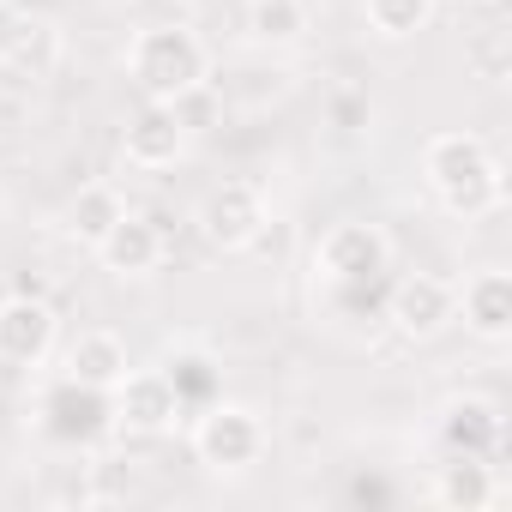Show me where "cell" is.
Instances as JSON below:
<instances>
[{
	"mask_svg": "<svg viewBox=\"0 0 512 512\" xmlns=\"http://www.w3.org/2000/svg\"><path fill=\"white\" fill-rule=\"evenodd\" d=\"M193 151V133H187V121L175 115V103H145L127 127H121V157L133 163V169H175L181 157Z\"/></svg>",
	"mask_w": 512,
	"mask_h": 512,
	"instance_id": "obj_10",
	"label": "cell"
},
{
	"mask_svg": "<svg viewBox=\"0 0 512 512\" xmlns=\"http://www.w3.org/2000/svg\"><path fill=\"white\" fill-rule=\"evenodd\" d=\"M434 440L440 452H464V458H500V440H506V416L500 404L488 398H446L440 422H434Z\"/></svg>",
	"mask_w": 512,
	"mask_h": 512,
	"instance_id": "obj_12",
	"label": "cell"
},
{
	"mask_svg": "<svg viewBox=\"0 0 512 512\" xmlns=\"http://www.w3.org/2000/svg\"><path fill=\"white\" fill-rule=\"evenodd\" d=\"M127 73L145 103H175V97L211 85V49L187 25H145L127 43Z\"/></svg>",
	"mask_w": 512,
	"mask_h": 512,
	"instance_id": "obj_2",
	"label": "cell"
},
{
	"mask_svg": "<svg viewBox=\"0 0 512 512\" xmlns=\"http://www.w3.org/2000/svg\"><path fill=\"white\" fill-rule=\"evenodd\" d=\"M386 284L392 278H374V284H326L332 320L350 326V332H380L386 326Z\"/></svg>",
	"mask_w": 512,
	"mask_h": 512,
	"instance_id": "obj_18",
	"label": "cell"
},
{
	"mask_svg": "<svg viewBox=\"0 0 512 512\" xmlns=\"http://www.w3.org/2000/svg\"><path fill=\"white\" fill-rule=\"evenodd\" d=\"M25 25H31V13L19 7V0H0V67H7V55L19 49V37H25Z\"/></svg>",
	"mask_w": 512,
	"mask_h": 512,
	"instance_id": "obj_24",
	"label": "cell"
},
{
	"mask_svg": "<svg viewBox=\"0 0 512 512\" xmlns=\"http://www.w3.org/2000/svg\"><path fill=\"white\" fill-rule=\"evenodd\" d=\"M362 19L386 43H410L434 25V0H362Z\"/></svg>",
	"mask_w": 512,
	"mask_h": 512,
	"instance_id": "obj_19",
	"label": "cell"
},
{
	"mask_svg": "<svg viewBox=\"0 0 512 512\" xmlns=\"http://www.w3.org/2000/svg\"><path fill=\"white\" fill-rule=\"evenodd\" d=\"M422 181L434 187V199L476 223V217H494L506 205V175H500V157L488 151L482 133H464V127H446L422 145Z\"/></svg>",
	"mask_w": 512,
	"mask_h": 512,
	"instance_id": "obj_1",
	"label": "cell"
},
{
	"mask_svg": "<svg viewBox=\"0 0 512 512\" xmlns=\"http://www.w3.org/2000/svg\"><path fill=\"white\" fill-rule=\"evenodd\" d=\"M109 398H115V434H133V440H157L187 416L163 368H127V380Z\"/></svg>",
	"mask_w": 512,
	"mask_h": 512,
	"instance_id": "obj_9",
	"label": "cell"
},
{
	"mask_svg": "<svg viewBox=\"0 0 512 512\" xmlns=\"http://www.w3.org/2000/svg\"><path fill=\"white\" fill-rule=\"evenodd\" d=\"M127 338L121 332H103V326H91V332H79L73 344H67V356H61V374L67 380H79V386H103V392H115L121 380H127Z\"/></svg>",
	"mask_w": 512,
	"mask_h": 512,
	"instance_id": "obj_15",
	"label": "cell"
},
{
	"mask_svg": "<svg viewBox=\"0 0 512 512\" xmlns=\"http://www.w3.org/2000/svg\"><path fill=\"white\" fill-rule=\"evenodd\" d=\"M476 61H482V73H488V79H500V73H506V61H500V31H488V37L476 43Z\"/></svg>",
	"mask_w": 512,
	"mask_h": 512,
	"instance_id": "obj_25",
	"label": "cell"
},
{
	"mask_svg": "<svg viewBox=\"0 0 512 512\" xmlns=\"http://www.w3.org/2000/svg\"><path fill=\"white\" fill-rule=\"evenodd\" d=\"M392 272V235L380 223H332L320 241H314V278L320 284H374Z\"/></svg>",
	"mask_w": 512,
	"mask_h": 512,
	"instance_id": "obj_6",
	"label": "cell"
},
{
	"mask_svg": "<svg viewBox=\"0 0 512 512\" xmlns=\"http://www.w3.org/2000/svg\"><path fill=\"white\" fill-rule=\"evenodd\" d=\"M452 320H464V332L482 338V344H506L512 338V272H500V266L470 272L464 290H458Z\"/></svg>",
	"mask_w": 512,
	"mask_h": 512,
	"instance_id": "obj_13",
	"label": "cell"
},
{
	"mask_svg": "<svg viewBox=\"0 0 512 512\" xmlns=\"http://www.w3.org/2000/svg\"><path fill=\"white\" fill-rule=\"evenodd\" d=\"M55 338H61V320L49 296H31V290L0 296V362L7 368H43Z\"/></svg>",
	"mask_w": 512,
	"mask_h": 512,
	"instance_id": "obj_8",
	"label": "cell"
},
{
	"mask_svg": "<svg viewBox=\"0 0 512 512\" xmlns=\"http://www.w3.org/2000/svg\"><path fill=\"white\" fill-rule=\"evenodd\" d=\"M350 494H356V500H374V506H386V500H392V488H386V482H368V476H362Z\"/></svg>",
	"mask_w": 512,
	"mask_h": 512,
	"instance_id": "obj_26",
	"label": "cell"
},
{
	"mask_svg": "<svg viewBox=\"0 0 512 512\" xmlns=\"http://www.w3.org/2000/svg\"><path fill=\"white\" fill-rule=\"evenodd\" d=\"M133 494H139V476H133V464H121V458H97V464H91V488H85V500H91V506L133 500Z\"/></svg>",
	"mask_w": 512,
	"mask_h": 512,
	"instance_id": "obj_22",
	"label": "cell"
},
{
	"mask_svg": "<svg viewBox=\"0 0 512 512\" xmlns=\"http://www.w3.org/2000/svg\"><path fill=\"white\" fill-rule=\"evenodd\" d=\"M7 67L19 73V79H49L55 67H61V25L55 19H31L25 25V37H19V49L7 55Z\"/></svg>",
	"mask_w": 512,
	"mask_h": 512,
	"instance_id": "obj_21",
	"label": "cell"
},
{
	"mask_svg": "<svg viewBox=\"0 0 512 512\" xmlns=\"http://www.w3.org/2000/svg\"><path fill=\"white\" fill-rule=\"evenodd\" d=\"M97 266L109 272V278H151L157 266H163V253H169V235H163V217H139V211H127L97 247Z\"/></svg>",
	"mask_w": 512,
	"mask_h": 512,
	"instance_id": "obj_11",
	"label": "cell"
},
{
	"mask_svg": "<svg viewBox=\"0 0 512 512\" xmlns=\"http://www.w3.org/2000/svg\"><path fill=\"white\" fill-rule=\"evenodd\" d=\"M193 223H199V235H205L217 253H247L253 241L272 229V205H266L260 181H241V175H235V181H217V187L199 199Z\"/></svg>",
	"mask_w": 512,
	"mask_h": 512,
	"instance_id": "obj_5",
	"label": "cell"
},
{
	"mask_svg": "<svg viewBox=\"0 0 512 512\" xmlns=\"http://www.w3.org/2000/svg\"><path fill=\"white\" fill-rule=\"evenodd\" d=\"M37 434L61 452H97L103 440H115V398L103 386H79L61 374L37 398Z\"/></svg>",
	"mask_w": 512,
	"mask_h": 512,
	"instance_id": "obj_4",
	"label": "cell"
},
{
	"mask_svg": "<svg viewBox=\"0 0 512 512\" xmlns=\"http://www.w3.org/2000/svg\"><path fill=\"white\" fill-rule=\"evenodd\" d=\"M458 314V284L434 278V272H404L386 284V326L410 344H428L452 326Z\"/></svg>",
	"mask_w": 512,
	"mask_h": 512,
	"instance_id": "obj_7",
	"label": "cell"
},
{
	"mask_svg": "<svg viewBox=\"0 0 512 512\" xmlns=\"http://www.w3.org/2000/svg\"><path fill=\"white\" fill-rule=\"evenodd\" d=\"M121 217H127V199H121L109 181H85V187L61 205V235L79 241V247H97Z\"/></svg>",
	"mask_w": 512,
	"mask_h": 512,
	"instance_id": "obj_17",
	"label": "cell"
},
{
	"mask_svg": "<svg viewBox=\"0 0 512 512\" xmlns=\"http://www.w3.org/2000/svg\"><path fill=\"white\" fill-rule=\"evenodd\" d=\"M302 31H308V7H302V0H253V7H247V37L266 43V49L302 43Z\"/></svg>",
	"mask_w": 512,
	"mask_h": 512,
	"instance_id": "obj_20",
	"label": "cell"
},
{
	"mask_svg": "<svg viewBox=\"0 0 512 512\" xmlns=\"http://www.w3.org/2000/svg\"><path fill=\"white\" fill-rule=\"evenodd\" d=\"M368 115H374L368 91H356V85L332 91V127H338V133H362V127H368Z\"/></svg>",
	"mask_w": 512,
	"mask_h": 512,
	"instance_id": "obj_23",
	"label": "cell"
},
{
	"mask_svg": "<svg viewBox=\"0 0 512 512\" xmlns=\"http://www.w3.org/2000/svg\"><path fill=\"white\" fill-rule=\"evenodd\" d=\"M494 494H500L494 458L440 452V464H434V506H446V512H488Z\"/></svg>",
	"mask_w": 512,
	"mask_h": 512,
	"instance_id": "obj_14",
	"label": "cell"
},
{
	"mask_svg": "<svg viewBox=\"0 0 512 512\" xmlns=\"http://www.w3.org/2000/svg\"><path fill=\"white\" fill-rule=\"evenodd\" d=\"M470 7H500V0H470Z\"/></svg>",
	"mask_w": 512,
	"mask_h": 512,
	"instance_id": "obj_27",
	"label": "cell"
},
{
	"mask_svg": "<svg viewBox=\"0 0 512 512\" xmlns=\"http://www.w3.org/2000/svg\"><path fill=\"white\" fill-rule=\"evenodd\" d=\"M157 368H163V380L175 386V398H181L187 416L223 398V362H217L205 344H169V356H163Z\"/></svg>",
	"mask_w": 512,
	"mask_h": 512,
	"instance_id": "obj_16",
	"label": "cell"
},
{
	"mask_svg": "<svg viewBox=\"0 0 512 512\" xmlns=\"http://www.w3.org/2000/svg\"><path fill=\"white\" fill-rule=\"evenodd\" d=\"M187 446H193V458H199L205 470H217V476H241V470H253V464L266 458L272 434H266L260 410H247V404H229V398H217V404L193 410Z\"/></svg>",
	"mask_w": 512,
	"mask_h": 512,
	"instance_id": "obj_3",
	"label": "cell"
}]
</instances>
